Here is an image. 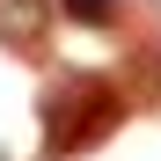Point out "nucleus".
<instances>
[{
	"mask_svg": "<svg viewBox=\"0 0 161 161\" xmlns=\"http://www.w3.org/2000/svg\"><path fill=\"white\" fill-rule=\"evenodd\" d=\"M110 125H117V95L103 88V80H66V88H51V103H44L51 147H88Z\"/></svg>",
	"mask_w": 161,
	"mask_h": 161,
	"instance_id": "nucleus-1",
	"label": "nucleus"
},
{
	"mask_svg": "<svg viewBox=\"0 0 161 161\" xmlns=\"http://www.w3.org/2000/svg\"><path fill=\"white\" fill-rule=\"evenodd\" d=\"M44 15H51V0H0V37L8 44H37Z\"/></svg>",
	"mask_w": 161,
	"mask_h": 161,
	"instance_id": "nucleus-2",
	"label": "nucleus"
},
{
	"mask_svg": "<svg viewBox=\"0 0 161 161\" xmlns=\"http://www.w3.org/2000/svg\"><path fill=\"white\" fill-rule=\"evenodd\" d=\"M59 8H66L73 22H110V15H117V0H59Z\"/></svg>",
	"mask_w": 161,
	"mask_h": 161,
	"instance_id": "nucleus-3",
	"label": "nucleus"
}]
</instances>
